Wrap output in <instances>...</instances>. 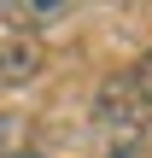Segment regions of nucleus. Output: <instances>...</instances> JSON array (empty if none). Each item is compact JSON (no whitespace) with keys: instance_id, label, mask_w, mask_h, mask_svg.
<instances>
[{"instance_id":"nucleus-6","label":"nucleus","mask_w":152,"mask_h":158,"mask_svg":"<svg viewBox=\"0 0 152 158\" xmlns=\"http://www.w3.org/2000/svg\"><path fill=\"white\" fill-rule=\"evenodd\" d=\"M6 158H53V152H35V147H18V152H6Z\"/></svg>"},{"instance_id":"nucleus-5","label":"nucleus","mask_w":152,"mask_h":158,"mask_svg":"<svg viewBox=\"0 0 152 158\" xmlns=\"http://www.w3.org/2000/svg\"><path fill=\"white\" fill-rule=\"evenodd\" d=\"M18 135H23V117L0 111V158H6V152H18Z\"/></svg>"},{"instance_id":"nucleus-3","label":"nucleus","mask_w":152,"mask_h":158,"mask_svg":"<svg viewBox=\"0 0 152 158\" xmlns=\"http://www.w3.org/2000/svg\"><path fill=\"white\" fill-rule=\"evenodd\" d=\"M6 18L12 23H23V29H47V23H59V18H70V6L64 0H18V6H6Z\"/></svg>"},{"instance_id":"nucleus-1","label":"nucleus","mask_w":152,"mask_h":158,"mask_svg":"<svg viewBox=\"0 0 152 158\" xmlns=\"http://www.w3.org/2000/svg\"><path fill=\"white\" fill-rule=\"evenodd\" d=\"M141 111H135V94L129 88H111V94H100V111H94V141H100V152L105 158H129L141 147Z\"/></svg>"},{"instance_id":"nucleus-4","label":"nucleus","mask_w":152,"mask_h":158,"mask_svg":"<svg viewBox=\"0 0 152 158\" xmlns=\"http://www.w3.org/2000/svg\"><path fill=\"white\" fill-rule=\"evenodd\" d=\"M129 94H135V111H141V123H152V53L135 64V76H129Z\"/></svg>"},{"instance_id":"nucleus-2","label":"nucleus","mask_w":152,"mask_h":158,"mask_svg":"<svg viewBox=\"0 0 152 158\" xmlns=\"http://www.w3.org/2000/svg\"><path fill=\"white\" fill-rule=\"evenodd\" d=\"M47 70V53L29 41V35H6L0 41V88H23Z\"/></svg>"}]
</instances>
